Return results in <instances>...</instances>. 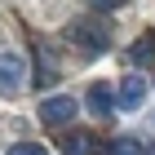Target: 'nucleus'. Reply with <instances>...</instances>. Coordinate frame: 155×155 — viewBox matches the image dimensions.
Listing matches in <instances>:
<instances>
[{"instance_id": "obj_9", "label": "nucleus", "mask_w": 155, "mask_h": 155, "mask_svg": "<svg viewBox=\"0 0 155 155\" xmlns=\"http://www.w3.org/2000/svg\"><path fill=\"white\" fill-rule=\"evenodd\" d=\"M9 155H49V151H45L40 142H13V146H9Z\"/></svg>"}, {"instance_id": "obj_2", "label": "nucleus", "mask_w": 155, "mask_h": 155, "mask_svg": "<svg viewBox=\"0 0 155 155\" xmlns=\"http://www.w3.org/2000/svg\"><path fill=\"white\" fill-rule=\"evenodd\" d=\"M75 111H80V102H75L71 93H53V97L40 102V120L53 124V129H67V124L75 120Z\"/></svg>"}, {"instance_id": "obj_6", "label": "nucleus", "mask_w": 155, "mask_h": 155, "mask_svg": "<svg viewBox=\"0 0 155 155\" xmlns=\"http://www.w3.org/2000/svg\"><path fill=\"white\" fill-rule=\"evenodd\" d=\"M58 146H62V155H93L97 151V137H89V133H62L58 137Z\"/></svg>"}, {"instance_id": "obj_3", "label": "nucleus", "mask_w": 155, "mask_h": 155, "mask_svg": "<svg viewBox=\"0 0 155 155\" xmlns=\"http://www.w3.org/2000/svg\"><path fill=\"white\" fill-rule=\"evenodd\" d=\"M27 80V58L13 49H0V93H18Z\"/></svg>"}, {"instance_id": "obj_7", "label": "nucleus", "mask_w": 155, "mask_h": 155, "mask_svg": "<svg viewBox=\"0 0 155 155\" xmlns=\"http://www.w3.org/2000/svg\"><path fill=\"white\" fill-rule=\"evenodd\" d=\"M151 58H155V36L142 31V40H133V49H129V62H133V67H146Z\"/></svg>"}, {"instance_id": "obj_11", "label": "nucleus", "mask_w": 155, "mask_h": 155, "mask_svg": "<svg viewBox=\"0 0 155 155\" xmlns=\"http://www.w3.org/2000/svg\"><path fill=\"white\" fill-rule=\"evenodd\" d=\"M142 155H155V146H146V151H142Z\"/></svg>"}, {"instance_id": "obj_10", "label": "nucleus", "mask_w": 155, "mask_h": 155, "mask_svg": "<svg viewBox=\"0 0 155 155\" xmlns=\"http://www.w3.org/2000/svg\"><path fill=\"white\" fill-rule=\"evenodd\" d=\"M89 5H97V9H120L124 0H89Z\"/></svg>"}, {"instance_id": "obj_8", "label": "nucleus", "mask_w": 155, "mask_h": 155, "mask_svg": "<svg viewBox=\"0 0 155 155\" xmlns=\"http://www.w3.org/2000/svg\"><path fill=\"white\" fill-rule=\"evenodd\" d=\"M146 146L137 142V137H115V142H107V155H142Z\"/></svg>"}, {"instance_id": "obj_5", "label": "nucleus", "mask_w": 155, "mask_h": 155, "mask_svg": "<svg viewBox=\"0 0 155 155\" xmlns=\"http://www.w3.org/2000/svg\"><path fill=\"white\" fill-rule=\"evenodd\" d=\"M84 102H89L93 115H111V111H115V89H111V84H89Z\"/></svg>"}, {"instance_id": "obj_4", "label": "nucleus", "mask_w": 155, "mask_h": 155, "mask_svg": "<svg viewBox=\"0 0 155 155\" xmlns=\"http://www.w3.org/2000/svg\"><path fill=\"white\" fill-rule=\"evenodd\" d=\"M142 102H146V80H142V75H129L124 84H115V107L137 111Z\"/></svg>"}, {"instance_id": "obj_1", "label": "nucleus", "mask_w": 155, "mask_h": 155, "mask_svg": "<svg viewBox=\"0 0 155 155\" xmlns=\"http://www.w3.org/2000/svg\"><path fill=\"white\" fill-rule=\"evenodd\" d=\"M62 36H67L71 49H80L84 58H97V53H107V45H111V31L102 27V18H80V22H71Z\"/></svg>"}]
</instances>
